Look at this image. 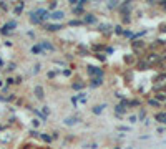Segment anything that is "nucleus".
I'll return each mask as SVG.
<instances>
[{
    "label": "nucleus",
    "instance_id": "f257e3e1",
    "mask_svg": "<svg viewBox=\"0 0 166 149\" xmlns=\"http://www.w3.org/2000/svg\"><path fill=\"white\" fill-rule=\"evenodd\" d=\"M30 18H32L33 23H42L43 20L50 18V12H48V10H43V8H37V10L30 12Z\"/></svg>",
    "mask_w": 166,
    "mask_h": 149
},
{
    "label": "nucleus",
    "instance_id": "f03ea898",
    "mask_svg": "<svg viewBox=\"0 0 166 149\" xmlns=\"http://www.w3.org/2000/svg\"><path fill=\"white\" fill-rule=\"evenodd\" d=\"M87 71H88V74H90L91 78H103V76H105L103 70H101V68H98V66H93V65H88Z\"/></svg>",
    "mask_w": 166,
    "mask_h": 149
},
{
    "label": "nucleus",
    "instance_id": "7ed1b4c3",
    "mask_svg": "<svg viewBox=\"0 0 166 149\" xmlns=\"http://www.w3.org/2000/svg\"><path fill=\"white\" fill-rule=\"evenodd\" d=\"M166 88V73H161L155 78V89H165Z\"/></svg>",
    "mask_w": 166,
    "mask_h": 149
},
{
    "label": "nucleus",
    "instance_id": "20e7f679",
    "mask_svg": "<svg viewBox=\"0 0 166 149\" xmlns=\"http://www.w3.org/2000/svg\"><path fill=\"white\" fill-rule=\"evenodd\" d=\"M144 61H146L150 66L158 65L159 61H161V55H159V53H148V55H146V58H144Z\"/></svg>",
    "mask_w": 166,
    "mask_h": 149
},
{
    "label": "nucleus",
    "instance_id": "39448f33",
    "mask_svg": "<svg viewBox=\"0 0 166 149\" xmlns=\"http://www.w3.org/2000/svg\"><path fill=\"white\" fill-rule=\"evenodd\" d=\"M63 28L60 23H48L47 27H45V30H48V32H57V30Z\"/></svg>",
    "mask_w": 166,
    "mask_h": 149
},
{
    "label": "nucleus",
    "instance_id": "423d86ee",
    "mask_svg": "<svg viewBox=\"0 0 166 149\" xmlns=\"http://www.w3.org/2000/svg\"><path fill=\"white\" fill-rule=\"evenodd\" d=\"M155 119L159 121V123L166 124V111H161V113H156L155 114Z\"/></svg>",
    "mask_w": 166,
    "mask_h": 149
},
{
    "label": "nucleus",
    "instance_id": "0eeeda50",
    "mask_svg": "<svg viewBox=\"0 0 166 149\" xmlns=\"http://www.w3.org/2000/svg\"><path fill=\"white\" fill-rule=\"evenodd\" d=\"M144 48V43L141 42V40H136V42H133V50H135V53H138L140 50Z\"/></svg>",
    "mask_w": 166,
    "mask_h": 149
},
{
    "label": "nucleus",
    "instance_id": "6e6552de",
    "mask_svg": "<svg viewBox=\"0 0 166 149\" xmlns=\"http://www.w3.org/2000/svg\"><path fill=\"white\" fill-rule=\"evenodd\" d=\"M63 17H65L63 12H53V13H50V20H63Z\"/></svg>",
    "mask_w": 166,
    "mask_h": 149
},
{
    "label": "nucleus",
    "instance_id": "1a4fd4ad",
    "mask_svg": "<svg viewBox=\"0 0 166 149\" xmlns=\"http://www.w3.org/2000/svg\"><path fill=\"white\" fill-rule=\"evenodd\" d=\"M35 96H37V99H43L45 98L43 88H42V86H37V88H35Z\"/></svg>",
    "mask_w": 166,
    "mask_h": 149
},
{
    "label": "nucleus",
    "instance_id": "9d476101",
    "mask_svg": "<svg viewBox=\"0 0 166 149\" xmlns=\"http://www.w3.org/2000/svg\"><path fill=\"white\" fill-rule=\"evenodd\" d=\"M100 85H103V78H91V83H90L91 88H96Z\"/></svg>",
    "mask_w": 166,
    "mask_h": 149
},
{
    "label": "nucleus",
    "instance_id": "9b49d317",
    "mask_svg": "<svg viewBox=\"0 0 166 149\" xmlns=\"http://www.w3.org/2000/svg\"><path fill=\"white\" fill-rule=\"evenodd\" d=\"M125 111H126V108H125V104H116L115 106V113H118V114H125Z\"/></svg>",
    "mask_w": 166,
    "mask_h": 149
},
{
    "label": "nucleus",
    "instance_id": "f8f14e48",
    "mask_svg": "<svg viewBox=\"0 0 166 149\" xmlns=\"http://www.w3.org/2000/svg\"><path fill=\"white\" fill-rule=\"evenodd\" d=\"M95 22H96L95 15H91V13H87V15H85V23H95Z\"/></svg>",
    "mask_w": 166,
    "mask_h": 149
},
{
    "label": "nucleus",
    "instance_id": "ddd939ff",
    "mask_svg": "<svg viewBox=\"0 0 166 149\" xmlns=\"http://www.w3.org/2000/svg\"><path fill=\"white\" fill-rule=\"evenodd\" d=\"M105 106H106V104H96V106H95V108H93V110H91V111H93L95 114H100L101 111L105 110Z\"/></svg>",
    "mask_w": 166,
    "mask_h": 149
},
{
    "label": "nucleus",
    "instance_id": "4468645a",
    "mask_svg": "<svg viewBox=\"0 0 166 149\" xmlns=\"http://www.w3.org/2000/svg\"><path fill=\"white\" fill-rule=\"evenodd\" d=\"M136 66H138V70H148V68H150V65L143 60V61H138V65H136Z\"/></svg>",
    "mask_w": 166,
    "mask_h": 149
},
{
    "label": "nucleus",
    "instance_id": "2eb2a0df",
    "mask_svg": "<svg viewBox=\"0 0 166 149\" xmlns=\"http://www.w3.org/2000/svg\"><path fill=\"white\" fill-rule=\"evenodd\" d=\"M42 48H45V50H50V51H55V46L52 45V43H48V42H43V43H42Z\"/></svg>",
    "mask_w": 166,
    "mask_h": 149
},
{
    "label": "nucleus",
    "instance_id": "dca6fc26",
    "mask_svg": "<svg viewBox=\"0 0 166 149\" xmlns=\"http://www.w3.org/2000/svg\"><path fill=\"white\" fill-rule=\"evenodd\" d=\"M148 104H150V106H153V108H159V101H158V99H155V98L148 99Z\"/></svg>",
    "mask_w": 166,
    "mask_h": 149
},
{
    "label": "nucleus",
    "instance_id": "f3484780",
    "mask_svg": "<svg viewBox=\"0 0 166 149\" xmlns=\"http://www.w3.org/2000/svg\"><path fill=\"white\" fill-rule=\"evenodd\" d=\"M155 99H158V101H166V95H165V93H156Z\"/></svg>",
    "mask_w": 166,
    "mask_h": 149
},
{
    "label": "nucleus",
    "instance_id": "a211bd4d",
    "mask_svg": "<svg viewBox=\"0 0 166 149\" xmlns=\"http://www.w3.org/2000/svg\"><path fill=\"white\" fill-rule=\"evenodd\" d=\"M75 123H78V119H75V118H68V119L65 121L67 126H72V124H75Z\"/></svg>",
    "mask_w": 166,
    "mask_h": 149
},
{
    "label": "nucleus",
    "instance_id": "6ab92c4d",
    "mask_svg": "<svg viewBox=\"0 0 166 149\" xmlns=\"http://www.w3.org/2000/svg\"><path fill=\"white\" fill-rule=\"evenodd\" d=\"M73 89H83L85 88V85H83V83H73Z\"/></svg>",
    "mask_w": 166,
    "mask_h": 149
},
{
    "label": "nucleus",
    "instance_id": "aec40b11",
    "mask_svg": "<svg viewBox=\"0 0 166 149\" xmlns=\"http://www.w3.org/2000/svg\"><path fill=\"white\" fill-rule=\"evenodd\" d=\"M73 12H75V15H76V13H82V12H83V7H82V5H76V7L73 8Z\"/></svg>",
    "mask_w": 166,
    "mask_h": 149
},
{
    "label": "nucleus",
    "instance_id": "412c9836",
    "mask_svg": "<svg viewBox=\"0 0 166 149\" xmlns=\"http://www.w3.org/2000/svg\"><path fill=\"white\" fill-rule=\"evenodd\" d=\"M32 51H33V53H42V46L35 45V46H33V48H32Z\"/></svg>",
    "mask_w": 166,
    "mask_h": 149
},
{
    "label": "nucleus",
    "instance_id": "4be33fe9",
    "mask_svg": "<svg viewBox=\"0 0 166 149\" xmlns=\"http://www.w3.org/2000/svg\"><path fill=\"white\" fill-rule=\"evenodd\" d=\"M85 22H78V20H72L70 22V27H75V25H83Z\"/></svg>",
    "mask_w": 166,
    "mask_h": 149
},
{
    "label": "nucleus",
    "instance_id": "5701e85b",
    "mask_svg": "<svg viewBox=\"0 0 166 149\" xmlns=\"http://www.w3.org/2000/svg\"><path fill=\"white\" fill-rule=\"evenodd\" d=\"M42 139H43V141H47V142H52V138L48 134H42Z\"/></svg>",
    "mask_w": 166,
    "mask_h": 149
},
{
    "label": "nucleus",
    "instance_id": "b1692460",
    "mask_svg": "<svg viewBox=\"0 0 166 149\" xmlns=\"http://www.w3.org/2000/svg\"><path fill=\"white\" fill-rule=\"evenodd\" d=\"M22 8H23V4H20L17 8H15V13H20V12H22Z\"/></svg>",
    "mask_w": 166,
    "mask_h": 149
},
{
    "label": "nucleus",
    "instance_id": "393cba45",
    "mask_svg": "<svg viewBox=\"0 0 166 149\" xmlns=\"http://www.w3.org/2000/svg\"><path fill=\"white\" fill-rule=\"evenodd\" d=\"M115 32H116V33H123V30H121V25H116V27H115Z\"/></svg>",
    "mask_w": 166,
    "mask_h": 149
},
{
    "label": "nucleus",
    "instance_id": "a878e982",
    "mask_svg": "<svg viewBox=\"0 0 166 149\" xmlns=\"http://www.w3.org/2000/svg\"><path fill=\"white\" fill-rule=\"evenodd\" d=\"M0 7L4 8V10H8V5L5 4V2H0Z\"/></svg>",
    "mask_w": 166,
    "mask_h": 149
},
{
    "label": "nucleus",
    "instance_id": "bb28decb",
    "mask_svg": "<svg viewBox=\"0 0 166 149\" xmlns=\"http://www.w3.org/2000/svg\"><path fill=\"white\" fill-rule=\"evenodd\" d=\"M8 70H10V71H12V70H15V65H13V63H10V65H8Z\"/></svg>",
    "mask_w": 166,
    "mask_h": 149
},
{
    "label": "nucleus",
    "instance_id": "cd10ccee",
    "mask_svg": "<svg viewBox=\"0 0 166 149\" xmlns=\"http://www.w3.org/2000/svg\"><path fill=\"white\" fill-rule=\"evenodd\" d=\"M165 95H166V88H165Z\"/></svg>",
    "mask_w": 166,
    "mask_h": 149
}]
</instances>
